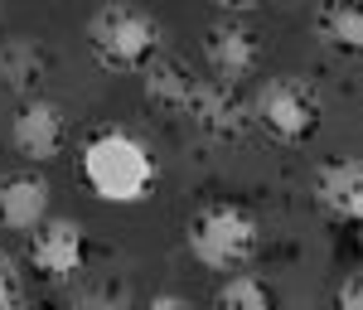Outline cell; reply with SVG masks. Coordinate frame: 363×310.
<instances>
[{
	"mask_svg": "<svg viewBox=\"0 0 363 310\" xmlns=\"http://www.w3.org/2000/svg\"><path fill=\"white\" fill-rule=\"evenodd\" d=\"M78 175L102 204H140L155 189V155L145 150L140 136L121 131V126H107V131L83 141Z\"/></svg>",
	"mask_w": 363,
	"mask_h": 310,
	"instance_id": "6da1fadb",
	"label": "cell"
},
{
	"mask_svg": "<svg viewBox=\"0 0 363 310\" xmlns=\"http://www.w3.org/2000/svg\"><path fill=\"white\" fill-rule=\"evenodd\" d=\"M87 54L97 58L107 73H140L150 58L160 54V25L150 10H140L136 0H102L83 25Z\"/></svg>",
	"mask_w": 363,
	"mask_h": 310,
	"instance_id": "7a4b0ae2",
	"label": "cell"
},
{
	"mask_svg": "<svg viewBox=\"0 0 363 310\" xmlns=\"http://www.w3.org/2000/svg\"><path fill=\"white\" fill-rule=\"evenodd\" d=\"M257 238H262V228L242 204H203L184 228V243H189L194 262L208 272H223V277L242 272L257 257Z\"/></svg>",
	"mask_w": 363,
	"mask_h": 310,
	"instance_id": "3957f363",
	"label": "cell"
},
{
	"mask_svg": "<svg viewBox=\"0 0 363 310\" xmlns=\"http://www.w3.org/2000/svg\"><path fill=\"white\" fill-rule=\"evenodd\" d=\"M247 112L267 136H277V141H286V145H301V141L315 136L325 107H320V92H315L306 78L281 73V78H267V83L257 87Z\"/></svg>",
	"mask_w": 363,
	"mask_h": 310,
	"instance_id": "277c9868",
	"label": "cell"
},
{
	"mask_svg": "<svg viewBox=\"0 0 363 310\" xmlns=\"http://www.w3.org/2000/svg\"><path fill=\"white\" fill-rule=\"evenodd\" d=\"M87 262V233L73 218H44L29 233V267L44 282H68Z\"/></svg>",
	"mask_w": 363,
	"mask_h": 310,
	"instance_id": "5b68a950",
	"label": "cell"
},
{
	"mask_svg": "<svg viewBox=\"0 0 363 310\" xmlns=\"http://www.w3.org/2000/svg\"><path fill=\"white\" fill-rule=\"evenodd\" d=\"M184 121H194L199 131H208V136H218V141H238V136L252 126V112L242 107V97H238V87H233V83L194 78Z\"/></svg>",
	"mask_w": 363,
	"mask_h": 310,
	"instance_id": "8992f818",
	"label": "cell"
},
{
	"mask_svg": "<svg viewBox=\"0 0 363 310\" xmlns=\"http://www.w3.org/2000/svg\"><path fill=\"white\" fill-rule=\"evenodd\" d=\"M63 136H68V121H63V107L49 102V97H20V112L10 121V145L25 155V160H54L63 150Z\"/></svg>",
	"mask_w": 363,
	"mask_h": 310,
	"instance_id": "52a82bcc",
	"label": "cell"
},
{
	"mask_svg": "<svg viewBox=\"0 0 363 310\" xmlns=\"http://www.w3.org/2000/svg\"><path fill=\"white\" fill-rule=\"evenodd\" d=\"M203 63L213 68V78L218 83H242L257 73V63H262V44H257V34L247 25H213L203 34Z\"/></svg>",
	"mask_w": 363,
	"mask_h": 310,
	"instance_id": "ba28073f",
	"label": "cell"
},
{
	"mask_svg": "<svg viewBox=\"0 0 363 310\" xmlns=\"http://www.w3.org/2000/svg\"><path fill=\"white\" fill-rule=\"evenodd\" d=\"M315 204L339 223L363 228V160H325L315 170Z\"/></svg>",
	"mask_w": 363,
	"mask_h": 310,
	"instance_id": "9c48e42d",
	"label": "cell"
},
{
	"mask_svg": "<svg viewBox=\"0 0 363 310\" xmlns=\"http://www.w3.org/2000/svg\"><path fill=\"white\" fill-rule=\"evenodd\" d=\"M49 78V54L44 44H34L29 34H10L0 39V87L15 97H34Z\"/></svg>",
	"mask_w": 363,
	"mask_h": 310,
	"instance_id": "30bf717a",
	"label": "cell"
},
{
	"mask_svg": "<svg viewBox=\"0 0 363 310\" xmlns=\"http://www.w3.org/2000/svg\"><path fill=\"white\" fill-rule=\"evenodd\" d=\"M44 218H49V184L39 175L0 179V223L10 233H34Z\"/></svg>",
	"mask_w": 363,
	"mask_h": 310,
	"instance_id": "8fae6325",
	"label": "cell"
},
{
	"mask_svg": "<svg viewBox=\"0 0 363 310\" xmlns=\"http://www.w3.org/2000/svg\"><path fill=\"white\" fill-rule=\"evenodd\" d=\"M140 92H145L150 107H160V112H169V116H184L189 92H194V73H189L184 63H174V58L155 54L140 68Z\"/></svg>",
	"mask_w": 363,
	"mask_h": 310,
	"instance_id": "7c38bea8",
	"label": "cell"
},
{
	"mask_svg": "<svg viewBox=\"0 0 363 310\" xmlns=\"http://www.w3.org/2000/svg\"><path fill=\"white\" fill-rule=\"evenodd\" d=\"M315 34L325 49L359 58L363 54V0H325L315 10Z\"/></svg>",
	"mask_w": 363,
	"mask_h": 310,
	"instance_id": "4fadbf2b",
	"label": "cell"
},
{
	"mask_svg": "<svg viewBox=\"0 0 363 310\" xmlns=\"http://www.w3.org/2000/svg\"><path fill=\"white\" fill-rule=\"evenodd\" d=\"M272 301H277L272 286L262 282V277H252L247 267L242 272H228L223 286L213 291V306H223V310H267Z\"/></svg>",
	"mask_w": 363,
	"mask_h": 310,
	"instance_id": "5bb4252c",
	"label": "cell"
},
{
	"mask_svg": "<svg viewBox=\"0 0 363 310\" xmlns=\"http://www.w3.org/2000/svg\"><path fill=\"white\" fill-rule=\"evenodd\" d=\"M20 306V282H15V272H10V262L0 257V310Z\"/></svg>",
	"mask_w": 363,
	"mask_h": 310,
	"instance_id": "9a60e30c",
	"label": "cell"
},
{
	"mask_svg": "<svg viewBox=\"0 0 363 310\" xmlns=\"http://www.w3.org/2000/svg\"><path fill=\"white\" fill-rule=\"evenodd\" d=\"M335 301H339L344 310H363V277H349V282L335 291Z\"/></svg>",
	"mask_w": 363,
	"mask_h": 310,
	"instance_id": "2e32d148",
	"label": "cell"
},
{
	"mask_svg": "<svg viewBox=\"0 0 363 310\" xmlns=\"http://www.w3.org/2000/svg\"><path fill=\"white\" fill-rule=\"evenodd\" d=\"M218 5H242V0H218Z\"/></svg>",
	"mask_w": 363,
	"mask_h": 310,
	"instance_id": "e0dca14e",
	"label": "cell"
}]
</instances>
